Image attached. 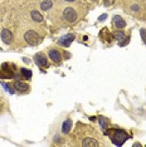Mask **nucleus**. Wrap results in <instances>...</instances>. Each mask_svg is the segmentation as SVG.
Returning <instances> with one entry per match:
<instances>
[{"instance_id":"1","label":"nucleus","mask_w":146,"mask_h":147,"mask_svg":"<svg viewBox=\"0 0 146 147\" xmlns=\"http://www.w3.org/2000/svg\"><path fill=\"white\" fill-rule=\"evenodd\" d=\"M106 133L110 136L113 144L116 146H121L125 142L129 139V135L121 130H108Z\"/></svg>"},{"instance_id":"2","label":"nucleus","mask_w":146,"mask_h":147,"mask_svg":"<svg viewBox=\"0 0 146 147\" xmlns=\"http://www.w3.org/2000/svg\"><path fill=\"white\" fill-rule=\"evenodd\" d=\"M25 40L29 45H36L39 43L40 37L36 32L33 30H29L25 35Z\"/></svg>"},{"instance_id":"3","label":"nucleus","mask_w":146,"mask_h":147,"mask_svg":"<svg viewBox=\"0 0 146 147\" xmlns=\"http://www.w3.org/2000/svg\"><path fill=\"white\" fill-rule=\"evenodd\" d=\"M75 40V35L72 34H68L66 35H64L61 37L58 41V44L62 47H70V44L73 43V41Z\"/></svg>"},{"instance_id":"4","label":"nucleus","mask_w":146,"mask_h":147,"mask_svg":"<svg viewBox=\"0 0 146 147\" xmlns=\"http://www.w3.org/2000/svg\"><path fill=\"white\" fill-rule=\"evenodd\" d=\"M64 18L69 22H73L77 19V13L74 9L68 7L64 11Z\"/></svg>"},{"instance_id":"5","label":"nucleus","mask_w":146,"mask_h":147,"mask_svg":"<svg viewBox=\"0 0 146 147\" xmlns=\"http://www.w3.org/2000/svg\"><path fill=\"white\" fill-rule=\"evenodd\" d=\"M1 39L5 44H10L13 41V34L8 29H3L1 32Z\"/></svg>"},{"instance_id":"6","label":"nucleus","mask_w":146,"mask_h":147,"mask_svg":"<svg viewBox=\"0 0 146 147\" xmlns=\"http://www.w3.org/2000/svg\"><path fill=\"white\" fill-rule=\"evenodd\" d=\"M35 62L38 66H45L47 65V58L42 54H38L35 56Z\"/></svg>"},{"instance_id":"7","label":"nucleus","mask_w":146,"mask_h":147,"mask_svg":"<svg viewBox=\"0 0 146 147\" xmlns=\"http://www.w3.org/2000/svg\"><path fill=\"white\" fill-rule=\"evenodd\" d=\"M83 147H98L99 143L94 138H86L82 142Z\"/></svg>"},{"instance_id":"8","label":"nucleus","mask_w":146,"mask_h":147,"mask_svg":"<svg viewBox=\"0 0 146 147\" xmlns=\"http://www.w3.org/2000/svg\"><path fill=\"white\" fill-rule=\"evenodd\" d=\"M113 20H114V24H115L116 27L119 29H121L123 27H126V21L120 16V15H115L113 17Z\"/></svg>"},{"instance_id":"9","label":"nucleus","mask_w":146,"mask_h":147,"mask_svg":"<svg viewBox=\"0 0 146 147\" xmlns=\"http://www.w3.org/2000/svg\"><path fill=\"white\" fill-rule=\"evenodd\" d=\"M48 56L49 57L53 60L54 62L56 63H58L61 61L62 59V57H61V54H60V52L56 49H52L48 52Z\"/></svg>"},{"instance_id":"10","label":"nucleus","mask_w":146,"mask_h":147,"mask_svg":"<svg viewBox=\"0 0 146 147\" xmlns=\"http://www.w3.org/2000/svg\"><path fill=\"white\" fill-rule=\"evenodd\" d=\"M14 88L18 91H21V92H26L28 90L29 86L26 83H22V82H19V81H17V82H14Z\"/></svg>"},{"instance_id":"11","label":"nucleus","mask_w":146,"mask_h":147,"mask_svg":"<svg viewBox=\"0 0 146 147\" xmlns=\"http://www.w3.org/2000/svg\"><path fill=\"white\" fill-rule=\"evenodd\" d=\"M71 121L70 119L66 120L64 123H62V130L64 133H69L70 129H71Z\"/></svg>"},{"instance_id":"12","label":"nucleus","mask_w":146,"mask_h":147,"mask_svg":"<svg viewBox=\"0 0 146 147\" xmlns=\"http://www.w3.org/2000/svg\"><path fill=\"white\" fill-rule=\"evenodd\" d=\"M31 17H32V19L35 20V21H37V22L42 21V19H43L42 15H41L37 11H32V12H31Z\"/></svg>"},{"instance_id":"13","label":"nucleus","mask_w":146,"mask_h":147,"mask_svg":"<svg viewBox=\"0 0 146 147\" xmlns=\"http://www.w3.org/2000/svg\"><path fill=\"white\" fill-rule=\"evenodd\" d=\"M53 5V3L50 0H45L42 3L40 4V9L42 10V11H47V10L50 9Z\"/></svg>"},{"instance_id":"14","label":"nucleus","mask_w":146,"mask_h":147,"mask_svg":"<svg viewBox=\"0 0 146 147\" xmlns=\"http://www.w3.org/2000/svg\"><path fill=\"white\" fill-rule=\"evenodd\" d=\"M113 36L116 40H118L119 41H122L124 39H126V35H125V33L122 32V31H116V32L113 33Z\"/></svg>"},{"instance_id":"15","label":"nucleus","mask_w":146,"mask_h":147,"mask_svg":"<svg viewBox=\"0 0 146 147\" xmlns=\"http://www.w3.org/2000/svg\"><path fill=\"white\" fill-rule=\"evenodd\" d=\"M100 127L103 130H105L108 124V121L107 118H105L104 116H100Z\"/></svg>"},{"instance_id":"16","label":"nucleus","mask_w":146,"mask_h":147,"mask_svg":"<svg viewBox=\"0 0 146 147\" xmlns=\"http://www.w3.org/2000/svg\"><path fill=\"white\" fill-rule=\"evenodd\" d=\"M20 72H21V74L24 76V77H26L27 78H31L32 77V71H29V70H27V69H25V68H21L20 69Z\"/></svg>"},{"instance_id":"17","label":"nucleus","mask_w":146,"mask_h":147,"mask_svg":"<svg viewBox=\"0 0 146 147\" xmlns=\"http://www.w3.org/2000/svg\"><path fill=\"white\" fill-rule=\"evenodd\" d=\"M140 35H141V37L143 39V41L144 43V44L146 45V29L145 28H142L140 30Z\"/></svg>"},{"instance_id":"18","label":"nucleus","mask_w":146,"mask_h":147,"mask_svg":"<svg viewBox=\"0 0 146 147\" xmlns=\"http://www.w3.org/2000/svg\"><path fill=\"white\" fill-rule=\"evenodd\" d=\"M1 85L5 87V89L6 91L10 92V93H11V94H13V91H12V90H11V88H10V87L6 85V84H5L4 82H1Z\"/></svg>"},{"instance_id":"19","label":"nucleus","mask_w":146,"mask_h":147,"mask_svg":"<svg viewBox=\"0 0 146 147\" xmlns=\"http://www.w3.org/2000/svg\"><path fill=\"white\" fill-rule=\"evenodd\" d=\"M123 43H120L119 45L121 46V47H123V46H125V45H127L129 43V38H127V39H124L123 41Z\"/></svg>"},{"instance_id":"20","label":"nucleus","mask_w":146,"mask_h":147,"mask_svg":"<svg viewBox=\"0 0 146 147\" xmlns=\"http://www.w3.org/2000/svg\"><path fill=\"white\" fill-rule=\"evenodd\" d=\"M107 18H108V15L107 14H102L101 16L99 17L98 20H99V21H104V20H105Z\"/></svg>"},{"instance_id":"21","label":"nucleus","mask_w":146,"mask_h":147,"mask_svg":"<svg viewBox=\"0 0 146 147\" xmlns=\"http://www.w3.org/2000/svg\"><path fill=\"white\" fill-rule=\"evenodd\" d=\"M104 1H105V3L108 5H111L113 3V0H104Z\"/></svg>"},{"instance_id":"22","label":"nucleus","mask_w":146,"mask_h":147,"mask_svg":"<svg viewBox=\"0 0 146 147\" xmlns=\"http://www.w3.org/2000/svg\"><path fill=\"white\" fill-rule=\"evenodd\" d=\"M131 9L134 10V11H138V10H139V6L137 5H133V6L131 7Z\"/></svg>"},{"instance_id":"23","label":"nucleus","mask_w":146,"mask_h":147,"mask_svg":"<svg viewBox=\"0 0 146 147\" xmlns=\"http://www.w3.org/2000/svg\"><path fill=\"white\" fill-rule=\"evenodd\" d=\"M133 146H134V147H135V146H139V147H140V146H142V145H140V144H135Z\"/></svg>"},{"instance_id":"24","label":"nucleus","mask_w":146,"mask_h":147,"mask_svg":"<svg viewBox=\"0 0 146 147\" xmlns=\"http://www.w3.org/2000/svg\"><path fill=\"white\" fill-rule=\"evenodd\" d=\"M65 1H68V2H72V1H75V0H65Z\"/></svg>"}]
</instances>
